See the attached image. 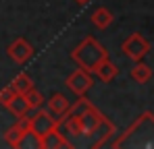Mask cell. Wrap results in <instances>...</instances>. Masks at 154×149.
<instances>
[{
	"mask_svg": "<svg viewBox=\"0 0 154 149\" xmlns=\"http://www.w3.org/2000/svg\"><path fill=\"white\" fill-rule=\"evenodd\" d=\"M73 60L79 64V69H85L90 73H94V69L108 58V52L102 44H98L94 37H85L75 50H73Z\"/></svg>",
	"mask_w": 154,
	"mask_h": 149,
	"instance_id": "obj_1",
	"label": "cell"
},
{
	"mask_svg": "<svg viewBox=\"0 0 154 149\" xmlns=\"http://www.w3.org/2000/svg\"><path fill=\"white\" fill-rule=\"evenodd\" d=\"M121 50H123V54L127 58H131L133 62H137V60H144V56L150 52V42L142 33H131L127 39L123 42Z\"/></svg>",
	"mask_w": 154,
	"mask_h": 149,
	"instance_id": "obj_2",
	"label": "cell"
},
{
	"mask_svg": "<svg viewBox=\"0 0 154 149\" xmlns=\"http://www.w3.org/2000/svg\"><path fill=\"white\" fill-rule=\"evenodd\" d=\"M58 126V120L52 116L48 110H38L31 118H29V130H33L40 139L46 135V133H50L52 128H56Z\"/></svg>",
	"mask_w": 154,
	"mask_h": 149,
	"instance_id": "obj_3",
	"label": "cell"
},
{
	"mask_svg": "<svg viewBox=\"0 0 154 149\" xmlns=\"http://www.w3.org/2000/svg\"><path fill=\"white\" fill-rule=\"evenodd\" d=\"M92 85H94V79H92V74L90 71H85V69H79L75 73L69 74V79H67V87L75 93V95H85L90 89H92Z\"/></svg>",
	"mask_w": 154,
	"mask_h": 149,
	"instance_id": "obj_4",
	"label": "cell"
},
{
	"mask_svg": "<svg viewBox=\"0 0 154 149\" xmlns=\"http://www.w3.org/2000/svg\"><path fill=\"white\" fill-rule=\"evenodd\" d=\"M77 118V124H79V133L81 135H85V137H92L94 135V130L98 128V124L102 120V114L92 106L90 110H85V112H81Z\"/></svg>",
	"mask_w": 154,
	"mask_h": 149,
	"instance_id": "obj_5",
	"label": "cell"
},
{
	"mask_svg": "<svg viewBox=\"0 0 154 149\" xmlns=\"http://www.w3.org/2000/svg\"><path fill=\"white\" fill-rule=\"evenodd\" d=\"M8 56L17 62V64H25L27 60L33 56V48H31V44L27 42L25 37H19V39H15L11 46H8Z\"/></svg>",
	"mask_w": 154,
	"mask_h": 149,
	"instance_id": "obj_6",
	"label": "cell"
},
{
	"mask_svg": "<svg viewBox=\"0 0 154 149\" xmlns=\"http://www.w3.org/2000/svg\"><path fill=\"white\" fill-rule=\"evenodd\" d=\"M46 104V108H48V112H50L52 116L56 118V120H60V118H65L67 114H69V110H71V101L65 98L63 93H54L48 101H44Z\"/></svg>",
	"mask_w": 154,
	"mask_h": 149,
	"instance_id": "obj_7",
	"label": "cell"
},
{
	"mask_svg": "<svg viewBox=\"0 0 154 149\" xmlns=\"http://www.w3.org/2000/svg\"><path fill=\"white\" fill-rule=\"evenodd\" d=\"M27 128H29V118H27V116H21L19 122L13 124V126L4 133L6 143H8L11 147H19V143H21V139H23V135H25Z\"/></svg>",
	"mask_w": 154,
	"mask_h": 149,
	"instance_id": "obj_8",
	"label": "cell"
},
{
	"mask_svg": "<svg viewBox=\"0 0 154 149\" xmlns=\"http://www.w3.org/2000/svg\"><path fill=\"white\" fill-rule=\"evenodd\" d=\"M63 147H71V143H69V139H65V135L58 130V126L42 137V149H63Z\"/></svg>",
	"mask_w": 154,
	"mask_h": 149,
	"instance_id": "obj_9",
	"label": "cell"
},
{
	"mask_svg": "<svg viewBox=\"0 0 154 149\" xmlns=\"http://www.w3.org/2000/svg\"><path fill=\"white\" fill-rule=\"evenodd\" d=\"M94 73H96V77H98L102 83H110V81L119 74V69H117V66H115V64L106 58V60H102V62L94 69Z\"/></svg>",
	"mask_w": 154,
	"mask_h": 149,
	"instance_id": "obj_10",
	"label": "cell"
},
{
	"mask_svg": "<svg viewBox=\"0 0 154 149\" xmlns=\"http://www.w3.org/2000/svg\"><path fill=\"white\" fill-rule=\"evenodd\" d=\"M6 108H8V110H11L17 118L27 116V114H29V110H31V108H29V104H27V99L23 98L21 93H15V95H13V99L6 104Z\"/></svg>",
	"mask_w": 154,
	"mask_h": 149,
	"instance_id": "obj_11",
	"label": "cell"
},
{
	"mask_svg": "<svg viewBox=\"0 0 154 149\" xmlns=\"http://www.w3.org/2000/svg\"><path fill=\"white\" fill-rule=\"evenodd\" d=\"M112 13L106 8V6H100V8H96L94 13H92V23L94 27H98V29H108L110 23H112Z\"/></svg>",
	"mask_w": 154,
	"mask_h": 149,
	"instance_id": "obj_12",
	"label": "cell"
},
{
	"mask_svg": "<svg viewBox=\"0 0 154 149\" xmlns=\"http://www.w3.org/2000/svg\"><path fill=\"white\" fill-rule=\"evenodd\" d=\"M131 79L135 81V83H148L150 79H152V69L148 66V64H144L142 60H137L135 64H133V69H131Z\"/></svg>",
	"mask_w": 154,
	"mask_h": 149,
	"instance_id": "obj_13",
	"label": "cell"
},
{
	"mask_svg": "<svg viewBox=\"0 0 154 149\" xmlns=\"http://www.w3.org/2000/svg\"><path fill=\"white\" fill-rule=\"evenodd\" d=\"M94 135H98V141H96L94 145H96V147H100V145H102L110 135H115V126H112L110 120H106V118L102 116V120H100V124H98V128L94 130Z\"/></svg>",
	"mask_w": 154,
	"mask_h": 149,
	"instance_id": "obj_14",
	"label": "cell"
},
{
	"mask_svg": "<svg viewBox=\"0 0 154 149\" xmlns=\"http://www.w3.org/2000/svg\"><path fill=\"white\" fill-rule=\"evenodd\" d=\"M11 87L15 89V93H25V91H29L31 87H33V81L29 79V74L25 73H21V74H17L15 79H13V83H11Z\"/></svg>",
	"mask_w": 154,
	"mask_h": 149,
	"instance_id": "obj_15",
	"label": "cell"
},
{
	"mask_svg": "<svg viewBox=\"0 0 154 149\" xmlns=\"http://www.w3.org/2000/svg\"><path fill=\"white\" fill-rule=\"evenodd\" d=\"M23 98L27 99V104H29V108H31V110H38V108L46 101V99H44V95H42L35 87H31L29 91H25V93H23Z\"/></svg>",
	"mask_w": 154,
	"mask_h": 149,
	"instance_id": "obj_16",
	"label": "cell"
},
{
	"mask_svg": "<svg viewBox=\"0 0 154 149\" xmlns=\"http://www.w3.org/2000/svg\"><path fill=\"white\" fill-rule=\"evenodd\" d=\"M19 147H42V139H40L33 130L27 128L23 139H21V143H19Z\"/></svg>",
	"mask_w": 154,
	"mask_h": 149,
	"instance_id": "obj_17",
	"label": "cell"
},
{
	"mask_svg": "<svg viewBox=\"0 0 154 149\" xmlns=\"http://www.w3.org/2000/svg\"><path fill=\"white\" fill-rule=\"evenodd\" d=\"M90 108H92V104H90L88 99H83V95H81V99H79L77 104H71L69 114H71V116H79L81 112H85V110H90Z\"/></svg>",
	"mask_w": 154,
	"mask_h": 149,
	"instance_id": "obj_18",
	"label": "cell"
},
{
	"mask_svg": "<svg viewBox=\"0 0 154 149\" xmlns=\"http://www.w3.org/2000/svg\"><path fill=\"white\" fill-rule=\"evenodd\" d=\"M15 95V89L13 87H4V89H0V106H6L11 99Z\"/></svg>",
	"mask_w": 154,
	"mask_h": 149,
	"instance_id": "obj_19",
	"label": "cell"
},
{
	"mask_svg": "<svg viewBox=\"0 0 154 149\" xmlns=\"http://www.w3.org/2000/svg\"><path fill=\"white\" fill-rule=\"evenodd\" d=\"M75 2H79V4H85V2H90V0H75Z\"/></svg>",
	"mask_w": 154,
	"mask_h": 149,
	"instance_id": "obj_20",
	"label": "cell"
}]
</instances>
